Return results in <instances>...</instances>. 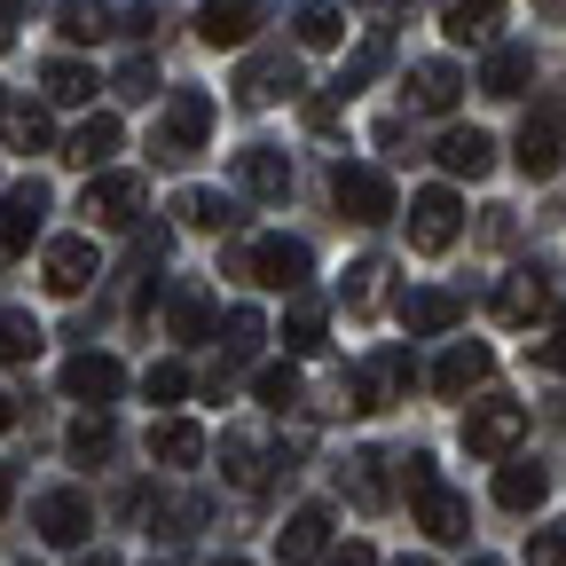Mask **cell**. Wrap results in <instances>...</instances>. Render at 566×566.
<instances>
[{
	"label": "cell",
	"instance_id": "6da1fadb",
	"mask_svg": "<svg viewBox=\"0 0 566 566\" xmlns=\"http://www.w3.org/2000/svg\"><path fill=\"white\" fill-rule=\"evenodd\" d=\"M401 480H409V504H417V527L424 535H433V543H464L472 535V504H464V495L441 480V464L433 457H401Z\"/></svg>",
	"mask_w": 566,
	"mask_h": 566
},
{
	"label": "cell",
	"instance_id": "7a4b0ae2",
	"mask_svg": "<svg viewBox=\"0 0 566 566\" xmlns=\"http://www.w3.org/2000/svg\"><path fill=\"white\" fill-rule=\"evenodd\" d=\"M205 134H212V95L181 87V95H166V111L150 126V150H158V166H189L205 150Z\"/></svg>",
	"mask_w": 566,
	"mask_h": 566
},
{
	"label": "cell",
	"instance_id": "3957f363",
	"mask_svg": "<svg viewBox=\"0 0 566 566\" xmlns=\"http://www.w3.org/2000/svg\"><path fill=\"white\" fill-rule=\"evenodd\" d=\"M307 244H292V237H260V244H244L237 252V275L244 283H260V292H307Z\"/></svg>",
	"mask_w": 566,
	"mask_h": 566
},
{
	"label": "cell",
	"instance_id": "277c9868",
	"mask_svg": "<svg viewBox=\"0 0 566 566\" xmlns=\"http://www.w3.org/2000/svg\"><path fill=\"white\" fill-rule=\"evenodd\" d=\"M409 378H417V363H409V346H386V354H370L363 370L346 378V409H363V417H378V409H394L401 394H409Z\"/></svg>",
	"mask_w": 566,
	"mask_h": 566
},
{
	"label": "cell",
	"instance_id": "5b68a950",
	"mask_svg": "<svg viewBox=\"0 0 566 566\" xmlns=\"http://www.w3.org/2000/svg\"><path fill=\"white\" fill-rule=\"evenodd\" d=\"M527 441V409L520 401H472V417H464V449L472 457H512Z\"/></svg>",
	"mask_w": 566,
	"mask_h": 566
},
{
	"label": "cell",
	"instance_id": "8992f818",
	"mask_svg": "<svg viewBox=\"0 0 566 566\" xmlns=\"http://www.w3.org/2000/svg\"><path fill=\"white\" fill-rule=\"evenodd\" d=\"M457 229H464L457 189H417V197H409V244H417V252H449Z\"/></svg>",
	"mask_w": 566,
	"mask_h": 566
},
{
	"label": "cell",
	"instance_id": "52a82bcc",
	"mask_svg": "<svg viewBox=\"0 0 566 566\" xmlns=\"http://www.w3.org/2000/svg\"><path fill=\"white\" fill-rule=\"evenodd\" d=\"M331 197H338L346 221H363V229L394 212V181H386L378 166H338V174H331Z\"/></svg>",
	"mask_w": 566,
	"mask_h": 566
},
{
	"label": "cell",
	"instance_id": "ba28073f",
	"mask_svg": "<svg viewBox=\"0 0 566 566\" xmlns=\"http://www.w3.org/2000/svg\"><path fill=\"white\" fill-rule=\"evenodd\" d=\"M80 212L95 229H134L142 221V174H95L87 197H80Z\"/></svg>",
	"mask_w": 566,
	"mask_h": 566
},
{
	"label": "cell",
	"instance_id": "9c48e42d",
	"mask_svg": "<svg viewBox=\"0 0 566 566\" xmlns=\"http://www.w3.org/2000/svg\"><path fill=\"white\" fill-rule=\"evenodd\" d=\"M40 275H48V292H55V300H80L87 283L103 275V260H95L87 237H55V244L40 252Z\"/></svg>",
	"mask_w": 566,
	"mask_h": 566
},
{
	"label": "cell",
	"instance_id": "30bf717a",
	"mask_svg": "<svg viewBox=\"0 0 566 566\" xmlns=\"http://www.w3.org/2000/svg\"><path fill=\"white\" fill-rule=\"evenodd\" d=\"M32 527L55 543V551H71V543H87V527H95V504L80 488H48L40 504H32Z\"/></svg>",
	"mask_w": 566,
	"mask_h": 566
},
{
	"label": "cell",
	"instance_id": "8fae6325",
	"mask_svg": "<svg viewBox=\"0 0 566 566\" xmlns=\"http://www.w3.org/2000/svg\"><path fill=\"white\" fill-rule=\"evenodd\" d=\"M48 205H55V197H48L40 174L0 197V252H32V237H40V221H48Z\"/></svg>",
	"mask_w": 566,
	"mask_h": 566
},
{
	"label": "cell",
	"instance_id": "7c38bea8",
	"mask_svg": "<svg viewBox=\"0 0 566 566\" xmlns=\"http://www.w3.org/2000/svg\"><path fill=\"white\" fill-rule=\"evenodd\" d=\"M118 142H126V126H118L111 111H95V118H80V126L63 134V150H55V158H63V166H80V174H103V166L118 158Z\"/></svg>",
	"mask_w": 566,
	"mask_h": 566
},
{
	"label": "cell",
	"instance_id": "4fadbf2b",
	"mask_svg": "<svg viewBox=\"0 0 566 566\" xmlns=\"http://www.w3.org/2000/svg\"><path fill=\"white\" fill-rule=\"evenodd\" d=\"M543 315H551V275H543V268H512L504 283H495V323L527 331V323H543Z\"/></svg>",
	"mask_w": 566,
	"mask_h": 566
},
{
	"label": "cell",
	"instance_id": "5bb4252c",
	"mask_svg": "<svg viewBox=\"0 0 566 566\" xmlns=\"http://www.w3.org/2000/svg\"><path fill=\"white\" fill-rule=\"evenodd\" d=\"M512 158H520V174H527V181H551V174L566 166V134H558V111H535V118L520 126Z\"/></svg>",
	"mask_w": 566,
	"mask_h": 566
},
{
	"label": "cell",
	"instance_id": "9a60e30c",
	"mask_svg": "<svg viewBox=\"0 0 566 566\" xmlns=\"http://www.w3.org/2000/svg\"><path fill=\"white\" fill-rule=\"evenodd\" d=\"M260 0H205V9H197V40L205 48H244L252 32H260Z\"/></svg>",
	"mask_w": 566,
	"mask_h": 566
},
{
	"label": "cell",
	"instance_id": "2e32d148",
	"mask_svg": "<svg viewBox=\"0 0 566 566\" xmlns=\"http://www.w3.org/2000/svg\"><path fill=\"white\" fill-rule=\"evenodd\" d=\"M237 95L260 111V103H275V95H300V63L283 55V48H268V55H252L244 71H237Z\"/></svg>",
	"mask_w": 566,
	"mask_h": 566
},
{
	"label": "cell",
	"instance_id": "e0dca14e",
	"mask_svg": "<svg viewBox=\"0 0 566 566\" xmlns=\"http://www.w3.org/2000/svg\"><path fill=\"white\" fill-rule=\"evenodd\" d=\"M331 551V512L323 504H300L292 520H283V535H275V558L283 566H315Z\"/></svg>",
	"mask_w": 566,
	"mask_h": 566
},
{
	"label": "cell",
	"instance_id": "ac0fdd59",
	"mask_svg": "<svg viewBox=\"0 0 566 566\" xmlns=\"http://www.w3.org/2000/svg\"><path fill=\"white\" fill-rule=\"evenodd\" d=\"M63 394L103 409V401H118V394H126V370L111 363V354H71V363H63Z\"/></svg>",
	"mask_w": 566,
	"mask_h": 566
},
{
	"label": "cell",
	"instance_id": "d6986e66",
	"mask_svg": "<svg viewBox=\"0 0 566 566\" xmlns=\"http://www.w3.org/2000/svg\"><path fill=\"white\" fill-rule=\"evenodd\" d=\"M488 370H495V354H488L480 338H457V346L441 354V363H433V394H449V401H464V394H472V386H480Z\"/></svg>",
	"mask_w": 566,
	"mask_h": 566
},
{
	"label": "cell",
	"instance_id": "ffe728a7",
	"mask_svg": "<svg viewBox=\"0 0 566 566\" xmlns=\"http://www.w3.org/2000/svg\"><path fill=\"white\" fill-rule=\"evenodd\" d=\"M495 24H504V0H441V32L457 48H495Z\"/></svg>",
	"mask_w": 566,
	"mask_h": 566
},
{
	"label": "cell",
	"instance_id": "44dd1931",
	"mask_svg": "<svg viewBox=\"0 0 566 566\" xmlns=\"http://www.w3.org/2000/svg\"><path fill=\"white\" fill-rule=\"evenodd\" d=\"M527 80H535V48H512V40H495L488 48V63H480V87L488 95H527Z\"/></svg>",
	"mask_w": 566,
	"mask_h": 566
},
{
	"label": "cell",
	"instance_id": "7402d4cb",
	"mask_svg": "<svg viewBox=\"0 0 566 566\" xmlns=\"http://www.w3.org/2000/svg\"><path fill=\"white\" fill-rule=\"evenodd\" d=\"M441 166H449L457 181H480V174H495V142H488L480 126H449V134H441Z\"/></svg>",
	"mask_w": 566,
	"mask_h": 566
},
{
	"label": "cell",
	"instance_id": "603a6c76",
	"mask_svg": "<svg viewBox=\"0 0 566 566\" xmlns=\"http://www.w3.org/2000/svg\"><path fill=\"white\" fill-rule=\"evenodd\" d=\"M237 189H244V197H283V189H292V166H283V150H268V142L237 150Z\"/></svg>",
	"mask_w": 566,
	"mask_h": 566
},
{
	"label": "cell",
	"instance_id": "cb8c5ba5",
	"mask_svg": "<svg viewBox=\"0 0 566 566\" xmlns=\"http://www.w3.org/2000/svg\"><path fill=\"white\" fill-rule=\"evenodd\" d=\"M150 457L174 464V472H189V464L205 457V424H189V417H158V424H150Z\"/></svg>",
	"mask_w": 566,
	"mask_h": 566
},
{
	"label": "cell",
	"instance_id": "d4e9b609",
	"mask_svg": "<svg viewBox=\"0 0 566 566\" xmlns=\"http://www.w3.org/2000/svg\"><path fill=\"white\" fill-rule=\"evenodd\" d=\"M457 95H464V71H457V63L433 55V63L409 71V103H417V111H457Z\"/></svg>",
	"mask_w": 566,
	"mask_h": 566
},
{
	"label": "cell",
	"instance_id": "484cf974",
	"mask_svg": "<svg viewBox=\"0 0 566 566\" xmlns=\"http://www.w3.org/2000/svg\"><path fill=\"white\" fill-rule=\"evenodd\" d=\"M457 315H464V300H457V292H401V323H409V338L457 331Z\"/></svg>",
	"mask_w": 566,
	"mask_h": 566
},
{
	"label": "cell",
	"instance_id": "4316f807",
	"mask_svg": "<svg viewBox=\"0 0 566 566\" xmlns=\"http://www.w3.org/2000/svg\"><path fill=\"white\" fill-rule=\"evenodd\" d=\"M174 212H181V229H205V237L237 229V205H229L221 189H181V197H174Z\"/></svg>",
	"mask_w": 566,
	"mask_h": 566
},
{
	"label": "cell",
	"instance_id": "83f0119b",
	"mask_svg": "<svg viewBox=\"0 0 566 566\" xmlns=\"http://www.w3.org/2000/svg\"><path fill=\"white\" fill-rule=\"evenodd\" d=\"M543 495H551L543 464H504V472H495V504H504V512H535Z\"/></svg>",
	"mask_w": 566,
	"mask_h": 566
},
{
	"label": "cell",
	"instance_id": "f1b7e54d",
	"mask_svg": "<svg viewBox=\"0 0 566 566\" xmlns=\"http://www.w3.org/2000/svg\"><path fill=\"white\" fill-rule=\"evenodd\" d=\"M212 338H221V354H229V363H252V354H260V338H268V323H260V307H229L221 323H212Z\"/></svg>",
	"mask_w": 566,
	"mask_h": 566
},
{
	"label": "cell",
	"instance_id": "f546056e",
	"mask_svg": "<svg viewBox=\"0 0 566 566\" xmlns=\"http://www.w3.org/2000/svg\"><path fill=\"white\" fill-rule=\"evenodd\" d=\"M0 134H9V150H48V142H55L40 103H9V111H0Z\"/></svg>",
	"mask_w": 566,
	"mask_h": 566
},
{
	"label": "cell",
	"instance_id": "4dcf8cb0",
	"mask_svg": "<svg viewBox=\"0 0 566 566\" xmlns=\"http://www.w3.org/2000/svg\"><path fill=\"white\" fill-rule=\"evenodd\" d=\"M40 87H48V103H71V111H80V103L95 95V71H87V63H71V55H55V63L40 71Z\"/></svg>",
	"mask_w": 566,
	"mask_h": 566
},
{
	"label": "cell",
	"instance_id": "1f68e13d",
	"mask_svg": "<svg viewBox=\"0 0 566 566\" xmlns=\"http://www.w3.org/2000/svg\"><path fill=\"white\" fill-rule=\"evenodd\" d=\"M40 346H48V331H40L24 307H0V363H32Z\"/></svg>",
	"mask_w": 566,
	"mask_h": 566
},
{
	"label": "cell",
	"instance_id": "d6a6232c",
	"mask_svg": "<svg viewBox=\"0 0 566 566\" xmlns=\"http://www.w3.org/2000/svg\"><path fill=\"white\" fill-rule=\"evenodd\" d=\"M292 40H300V48H338V40H346V17L331 9V0H307V9L292 17Z\"/></svg>",
	"mask_w": 566,
	"mask_h": 566
},
{
	"label": "cell",
	"instance_id": "836d02e7",
	"mask_svg": "<svg viewBox=\"0 0 566 566\" xmlns=\"http://www.w3.org/2000/svg\"><path fill=\"white\" fill-rule=\"evenodd\" d=\"M55 32L87 48V40H103V32H111V9H103V0H63V9H55Z\"/></svg>",
	"mask_w": 566,
	"mask_h": 566
},
{
	"label": "cell",
	"instance_id": "e575fe53",
	"mask_svg": "<svg viewBox=\"0 0 566 566\" xmlns=\"http://www.w3.org/2000/svg\"><path fill=\"white\" fill-rule=\"evenodd\" d=\"M283 354H323V307L315 300H292V315H283Z\"/></svg>",
	"mask_w": 566,
	"mask_h": 566
},
{
	"label": "cell",
	"instance_id": "d590c367",
	"mask_svg": "<svg viewBox=\"0 0 566 566\" xmlns=\"http://www.w3.org/2000/svg\"><path fill=\"white\" fill-rule=\"evenodd\" d=\"M386 464H394V457H378V449L346 457V488H354V504H386Z\"/></svg>",
	"mask_w": 566,
	"mask_h": 566
},
{
	"label": "cell",
	"instance_id": "8d00e7d4",
	"mask_svg": "<svg viewBox=\"0 0 566 566\" xmlns=\"http://www.w3.org/2000/svg\"><path fill=\"white\" fill-rule=\"evenodd\" d=\"M166 323H174V338H205V331H212V300L197 292V283H181L174 307H166Z\"/></svg>",
	"mask_w": 566,
	"mask_h": 566
},
{
	"label": "cell",
	"instance_id": "74e56055",
	"mask_svg": "<svg viewBox=\"0 0 566 566\" xmlns=\"http://www.w3.org/2000/svg\"><path fill=\"white\" fill-rule=\"evenodd\" d=\"M221 457H229V480H237V488H260V480H268V449H260L252 433H229Z\"/></svg>",
	"mask_w": 566,
	"mask_h": 566
},
{
	"label": "cell",
	"instance_id": "f35d334b",
	"mask_svg": "<svg viewBox=\"0 0 566 566\" xmlns=\"http://www.w3.org/2000/svg\"><path fill=\"white\" fill-rule=\"evenodd\" d=\"M71 457H80V464H103L111 449H118V433H111V417H80V424H71V441H63Z\"/></svg>",
	"mask_w": 566,
	"mask_h": 566
},
{
	"label": "cell",
	"instance_id": "ab89813d",
	"mask_svg": "<svg viewBox=\"0 0 566 566\" xmlns=\"http://www.w3.org/2000/svg\"><path fill=\"white\" fill-rule=\"evenodd\" d=\"M252 394H260L268 409H292V401H300V370H292V363H260Z\"/></svg>",
	"mask_w": 566,
	"mask_h": 566
},
{
	"label": "cell",
	"instance_id": "60d3db41",
	"mask_svg": "<svg viewBox=\"0 0 566 566\" xmlns=\"http://www.w3.org/2000/svg\"><path fill=\"white\" fill-rule=\"evenodd\" d=\"M378 63H386V24H378L363 48H354V55H346V71H338V95H354V87H363L370 71H378Z\"/></svg>",
	"mask_w": 566,
	"mask_h": 566
},
{
	"label": "cell",
	"instance_id": "b9f144b4",
	"mask_svg": "<svg viewBox=\"0 0 566 566\" xmlns=\"http://www.w3.org/2000/svg\"><path fill=\"white\" fill-rule=\"evenodd\" d=\"M111 87H118L126 103H150V95H158V63H150V55H126V63H118V80H111Z\"/></svg>",
	"mask_w": 566,
	"mask_h": 566
},
{
	"label": "cell",
	"instance_id": "7bdbcfd3",
	"mask_svg": "<svg viewBox=\"0 0 566 566\" xmlns=\"http://www.w3.org/2000/svg\"><path fill=\"white\" fill-rule=\"evenodd\" d=\"M142 394H150V401H181L189 394V370L181 363H150V370H142Z\"/></svg>",
	"mask_w": 566,
	"mask_h": 566
},
{
	"label": "cell",
	"instance_id": "ee69618b",
	"mask_svg": "<svg viewBox=\"0 0 566 566\" xmlns=\"http://www.w3.org/2000/svg\"><path fill=\"white\" fill-rule=\"evenodd\" d=\"M378 275H386V260H363V268L346 275V307H354V315H363V307L378 300Z\"/></svg>",
	"mask_w": 566,
	"mask_h": 566
},
{
	"label": "cell",
	"instance_id": "f6af8a7d",
	"mask_svg": "<svg viewBox=\"0 0 566 566\" xmlns=\"http://www.w3.org/2000/svg\"><path fill=\"white\" fill-rule=\"evenodd\" d=\"M527 558L535 566H566V527H535L527 535Z\"/></svg>",
	"mask_w": 566,
	"mask_h": 566
},
{
	"label": "cell",
	"instance_id": "bcb514c9",
	"mask_svg": "<svg viewBox=\"0 0 566 566\" xmlns=\"http://www.w3.org/2000/svg\"><path fill=\"white\" fill-rule=\"evenodd\" d=\"M24 9H32V0H0V55L17 48V24H24Z\"/></svg>",
	"mask_w": 566,
	"mask_h": 566
},
{
	"label": "cell",
	"instance_id": "7dc6e473",
	"mask_svg": "<svg viewBox=\"0 0 566 566\" xmlns=\"http://www.w3.org/2000/svg\"><path fill=\"white\" fill-rule=\"evenodd\" d=\"M307 126L331 134V126H338V95H315V103H307Z\"/></svg>",
	"mask_w": 566,
	"mask_h": 566
},
{
	"label": "cell",
	"instance_id": "c3c4849f",
	"mask_svg": "<svg viewBox=\"0 0 566 566\" xmlns=\"http://www.w3.org/2000/svg\"><path fill=\"white\" fill-rule=\"evenodd\" d=\"M126 32H142V40H150V32H158V0H142V9H126Z\"/></svg>",
	"mask_w": 566,
	"mask_h": 566
},
{
	"label": "cell",
	"instance_id": "681fc988",
	"mask_svg": "<svg viewBox=\"0 0 566 566\" xmlns=\"http://www.w3.org/2000/svg\"><path fill=\"white\" fill-rule=\"evenodd\" d=\"M543 363H551V370H566V315H558V331L543 338Z\"/></svg>",
	"mask_w": 566,
	"mask_h": 566
},
{
	"label": "cell",
	"instance_id": "f907efd6",
	"mask_svg": "<svg viewBox=\"0 0 566 566\" xmlns=\"http://www.w3.org/2000/svg\"><path fill=\"white\" fill-rule=\"evenodd\" d=\"M331 566H378V551L370 543H346V551H331Z\"/></svg>",
	"mask_w": 566,
	"mask_h": 566
},
{
	"label": "cell",
	"instance_id": "816d5d0a",
	"mask_svg": "<svg viewBox=\"0 0 566 566\" xmlns=\"http://www.w3.org/2000/svg\"><path fill=\"white\" fill-rule=\"evenodd\" d=\"M9 495H17V472H9V464H0V512H9Z\"/></svg>",
	"mask_w": 566,
	"mask_h": 566
},
{
	"label": "cell",
	"instance_id": "f5cc1de1",
	"mask_svg": "<svg viewBox=\"0 0 566 566\" xmlns=\"http://www.w3.org/2000/svg\"><path fill=\"white\" fill-rule=\"evenodd\" d=\"M9 424H17V401H9V394H0V433H9Z\"/></svg>",
	"mask_w": 566,
	"mask_h": 566
},
{
	"label": "cell",
	"instance_id": "db71d44e",
	"mask_svg": "<svg viewBox=\"0 0 566 566\" xmlns=\"http://www.w3.org/2000/svg\"><path fill=\"white\" fill-rule=\"evenodd\" d=\"M80 566H118V558H111V551H95V558H80Z\"/></svg>",
	"mask_w": 566,
	"mask_h": 566
},
{
	"label": "cell",
	"instance_id": "11a10c76",
	"mask_svg": "<svg viewBox=\"0 0 566 566\" xmlns=\"http://www.w3.org/2000/svg\"><path fill=\"white\" fill-rule=\"evenodd\" d=\"M472 566H504V558H472Z\"/></svg>",
	"mask_w": 566,
	"mask_h": 566
},
{
	"label": "cell",
	"instance_id": "9f6ffc18",
	"mask_svg": "<svg viewBox=\"0 0 566 566\" xmlns=\"http://www.w3.org/2000/svg\"><path fill=\"white\" fill-rule=\"evenodd\" d=\"M401 566H433V558H401Z\"/></svg>",
	"mask_w": 566,
	"mask_h": 566
},
{
	"label": "cell",
	"instance_id": "6f0895ef",
	"mask_svg": "<svg viewBox=\"0 0 566 566\" xmlns=\"http://www.w3.org/2000/svg\"><path fill=\"white\" fill-rule=\"evenodd\" d=\"M0 111H9V103H0Z\"/></svg>",
	"mask_w": 566,
	"mask_h": 566
}]
</instances>
